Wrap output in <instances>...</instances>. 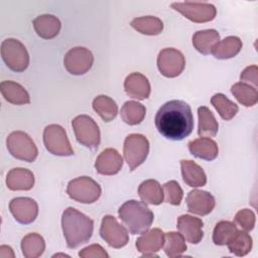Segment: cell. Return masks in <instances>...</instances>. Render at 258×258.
Returning <instances> with one entry per match:
<instances>
[{"mask_svg":"<svg viewBox=\"0 0 258 258\" xmlns=\"http://www.w3.org/2000/svg\"><path fill=\"white\" fill-rule=\"evenodd\" d=\"M157 131L169 140H182L194 129L190 106L181 100H171L163 104L155 115Z\"/></svg>","mask_w":258,"mask_h":258,"instance_id":"6da1fadb","label":"cell"},{"mask_svg":"<svg viewBox=\"0 0 258 258\" xmlns=\"http://www.w3.org/2000/svg\"><path fill=\"white\" fill-rule=\"evenodd\" d=\"M61 228L68 247L74 249L91 239L94 231V222L75 208L69 207L62 213Z\"/></svg>","mask_w":258,"mask_h":258,"instance_id":"7a4b0ae2","label":"cell"},{"mask_svg":"<svg viewBox=\"0 0 258 258\" xmlns=\"http://www.w3.org/2000/svg\"><path fill=\"white\" fill-rule=\"evenodd\" d=\"M123 224L132 235L147 232L153 222V213L143 202L130 200L125 202L118 210Z\"/></svg>","mask_w":258,"mask_h":258,"instance_id":"3957f363","label":"cell"},{"mask_svg":"<svg viewBox=\"0 0 258 258\" xmlns=\"http://www.w3.org/2000/svg\"><path fill=\"white\" fill-rule=\"evenodd\" d=\"M1 56L5 64L13 72H24L29 64V55L25 46L15 38H7L1 43Z\"/></svg>","mask_w":258,"mask_h":258,"instance_id":"277c9868","label":"cell"},{"mask_svg":"<svg viewBox=\"0 0 258 258\" xmlns=\"http://www.w3.org/2000/svg\"><path fill=\"white\" fill-rule=\"evenodd\" d=\"M102 189L97 181L89 176H80L71 180L67 187L68 196L82 204H93L99 200Z\"/></svg>","mask_w":258,"mask_h":258,"instance_id":"5b68a950","label":"cell"},{"mask_svg":"<svg viewBox=\"0 0 258 258\" xmlns=\"http://www.w3.org/2000/svg\"><path fill=\"white\" fill-rule=\"evenodd\" d=\"M9 153L20 160L32 162L36 159L38 150L28 134L23 131L11 132L6 140Z\"/></svg>","mask_w":258,"mask_h":258,"instance_id":"8992f818","label":"cell"},{"mask_svg":"<svg viewBox=\"0 0 258 258\" xmlns=\"http://www.w3.org/2000/svg\"><path fill=\"white\" fill-rule=\"evenodd\" d=\"M149 152V142L142 134H129L124 141L123 153L130 170L141 165Z\"/></svg>","mask_w":258,"mask_h":258,"instance_id":"52a82bcc","label":"cell"},{"mask_svg":"<svg viewBox=\"0 0 258 258\" xmlns=\"http://www.w3.org/2000/svg\"><path fill=\"white\" fill-rule=\"evenodd\" d=\"M72 126L79 143L90 149L98 148L101 134L93 118L88 115H79L72 121Z\"/></svg>","mask_w":258,"mask_h":258,"instance_id":"ba28073f","label":"cell"},{"mask_svg":"<svg viewBox=\"0 0 258 258\" xmlns=\"http://www.w3.org/2000/svg\"><path fill=\"white\" fill-rule=\"evenodd\" d=\"M43 143L46 150L53 155L71 156L74 154L66 130L60 125L50 124L44 128Z\"/></svg>","mask_w":258,"mask_h":258,"instance_id":"9c48e42d","label":"cell"},{"mask_svg":"<svg viewBox=\"0 0 258 258\" xmlns=\"http://www.w3.org/2000/svg\"><path fill=\"white\" fill-rule=\"evenodd\" d=\"M171 7L192 22L212 21L217 14L216 7L207 2H174Z\"/></svg>","mask_w":258,"mask_h":258,"instance_id":"30bf717a","label":"cell"},{"mask_svg":"<svg viewBox=\"0 0 258 258\" xmlns=\"http://www.w3.org/2000/svg\"><path fill=\"white\" fill-rule=\"evenodd\" d=\"M100 235L110 247L119 249L127 245L129 241L128 231L120 225L115 217L107 215L102 219Z\"/></svg>","mask_w":258,"mask_h":258,"instance_id":"8fae6325","label":"cell"},{"mask_svg":"<svg viewBox=\"0 0 258 258\" xmlns=\"http://www.w3.org/2000/svg\"><path fill=\"white\" fill-rule=\"evenodd\" d=\"M185 67L183 54L172 47L163 48L157 56V68L160 74L166 78L179 76Z\"/></svg>","mask_w":258,"mask_h":258,"instance_id":"7c38bea8","label":"cell"},{"mask_svg":"<svg viewBox=\"0 0 258 258\" xmlns=\"http://www.w3.org/2000/svg\"><path fill=\"white\" fill-rule=\"evenodd\" d=\"M93 62V53L91 50L83 46L71 48L63 58L64 68L70 74L75 76H81L89 72Z\"/></svg>","mask_w":258,"mask_h":258,"instance_id":"4fadbf2b","label":"cell"},{"mask_svg":"<svg viewBox=\"0 0 258 258\" xmlns=\"http://www.w3.org/2000/svg\"><path fill=\"white\" fill-rule=\"evenodd\" d=\"M9 210L14 219L20 224L32 223L38 215V205L30 198H14L9 204Z\"/></svg>","mask_w":258,"mask_h":258,"instance_id":"5bb4252c","label":"cell"},{"mask_svg":"<svg viewBox=\"0 0 258 258\" xmlns=\"http://www.w3.org/2000/svg\"><path fill=\"white\" fill-rule=\"evenodd\" d=\"M185 202L188 212L199 216H206L210 214L216 205L214 196L201 189L190 190L186 196Z\"/></svg>","mask_w":258,"mask_h":258,"instance_id":"9a60e30c","label":"cell"},{"mask_svg":"<svg viewBox=\"0 0 258 258\" xmlns=\"http://www.w3.org/2000/svg\"><path fill=\"white\" fill-rule=\"evenodd\" d=\"M123 165L121 154L114 148H106L96 159L95 168L103 175H113L118 173Z\"/></svg>","mask_w":258,"mask_h":258,"instance_id":"2e32d148","label":"cell"},{"mask_svg":"<svg viewBox=\"0 0 258 258\" xmlns=\"http://www.w3.org/2000/svg\"><path fill=\"white\" fill-rule=\"evenodd\" d=\"M164 239V233L160 229L154 228L136 240V248L145 257L157 256L155 253L163 247Z\"/></svg>","mask_w":258,"mask_h":258,"instance_id":"e0dca14e","label":"cell"},{"mask_svg":"<svg viewBox=\"0 0 258 258\" xmlns=\"http://www.w3.org/2000/svg\"><path fill=\"white\" fill-rule=\"evenodd\" d=\"M203 226L204 223L201 219L189 215H182L177 219L176 227L185 241L191 244H199L204 237Z\"/></svg>","mask_w":258,"mask_h":258,"instance_id":"ac0fdd59","label":"cell"},{"mask_svg":"<svg viewBox=\"0 0 258 258\" xmlns=\"http://www.w3.org/2000/svg\"><path fill=\"white\" fill-rule=\"evenodd\" d=\"M124 89L126 94L137 100H145L150 95V84L148 79L140 73H132L125 79Z\"/></svg>","mask_w":258,"mask_h":258,"instance_id":"d6986e66","label":"cell"},{"mask_svg":"<svg viewBox=\"0 0 258 258\" xmlns=\"http://www.w3.org/2000/svg\"><path fill=\"white\" fill-rule=\"evenodd\" d=\"M6 185L11 190H29L34 185V175L29 169L13 168L7 173Z\"/></svg>","mask_w":258,"mask_h":258,"instance_id":"ffe728a7","label":"cell"},{"mask_svg":"<svg viewBox=\"0 0 258 258\" xmlns=\"http://www.w3.org/2000/svg\"><path fill=\"white\" fill-rule=\"evenodd\" d=\"M189 152L201 159L205 160H214L219 154V148L213 139L209 137H201L194 139L188 142Z\"/></svg>","mask_w":258,"mask_h":258,"instance_id":"44dd1931","label":"cell"},{"mask_svg":"<svg viewBox=\"0 0 258 258\" xmlns=\"http://www.w3.org/2000/svg\"><path fill=\"white\" fill-rule=\"evenodd\" d=\"M32 23L37 35L44 39H51L55 37L61 27L59 19L51 14L39 15Z\"/></svg>","mask_w":258,"mask_h":258,"instance_id":"7402d4cb","label":"cell"},{"mask_svg":"<svg viewBox=\"0 0 258 258\" xmlns=\"http://www.w3.org/2000/svg\"><path fill=\"white\" fill-rule=\"evenodd\" d=\"M181 175L183 181L191 187L204 186L207 182V176L204 169L192 160H180Z\"/></svg>","mask_w":258,"mask_h":258,"instance_id":"603a6c76","label":"cell"},{"mask_svg":"<svg viewBox=\"0 0 258 258\" xmlns=\"http://www.w3.org/2000/svg\"><path fill=\"white\" fill-rule=\"evenodd\" d=\"M1 94L4 99L14 105H25L30 103L27 91L18 83L13 81H3L0 84Z\"/></svg>","mask_w":258,"mask_h":258,"instance_id":"cb8c5ba5","label":"cell"},{"mask_svg":"<svg viewBox=\"0 0 258 258\" xmlns=\"http://www.w3.org/2000/svg\"><path fill=\"white\" fill-rule=\"evenodd\" d=\"M138 195L143 203L158 206L164 200L163 189L159 182L155 179H147L140 183Z\"/></svg>","mask_w":258,"mask_h":258,"instance_id":"d4e9b609","label":"cell"},{"mask_svg":"<svg viewBox=\"0 0 258 258\" xmlns=\"http://www.w3.org/2000/svg\"><path fill=\"white\" fill-rule=\"evenodd\" d=\"M242 48V41L237 36H228L219 40L212 48L211 53L218 59H228L237 55Z\"/></svg>","mask_w":258,"mask_h":258,"instance_id":"484cf974","label":"cell"},{"mask_svg":"<svg viewBox=\"0 0 258 258\" xmlns=\"http://www.w3.org/2000/svg\"><path fill=\"white\" fill-rule=\"evenodd\" d=\"M199 127L198 134L201 137H214L218 133L219 124L208 107L202 106L198 109Z\"/></svg>","mask_w":258,"mask_h":258,"instance_id":"4316f807","label":"cell"},{"mask_svg":"<svg viewBox=\"0 0 258 258\" xmlns=\"http://www.w3.org/2000/svg\"><path fill=\"white\" fill-rule=\"evenodd\" d=\"M220 40V34L215 29L197 31L192 35L194 47L203 54H210L213 46Z\"/></svg>","mask_w":258,"mask_h":258,"instance_id":"83f0119b","label":"cell"},{"mask_svg":"<svg viewBox=\"0 0 258 258\" xmlns=\"http://www.w3.org/2000/svg\"><path fill=\"white\" fill-rule=\"evenodd\" d=\"M21 250L24 257L37 258L43 254L45 250V242L39 234L30 233L22 239Z\"/></svg>","mask_w":258,"mask_h":258,"instance_id":"f1b7e54d","label":"cell"},{"mask_svg":"<svg viewBox=\"0 0 258 258\" xmlns=\"http://www.w3.org/2000/svg\"><path fill=\"white\" fill-rule=\"evenodd\" d=\"M93 109L105 122H110L115 119L118 113L116 102L105 95H100L93 100Z\"/></svg>","mask_w":258,"mask_h":258,"instance_id":"f546056e","label":"cell"},{"mask_svg":"<svg viewBox=\"0 0 258 258\" xmlns=\"http://www.w3.org/2000/svg\"><path fill=\"white\" fill-rule=\"evenodd\" d=\"M130 24L135 30L145 35H157L163 30V22L155 16L134 18Z\"/></svg>","mask_w":258,"mask_h":258,"instance_id":"4dcf8cb0","label":"cell"},{"mask_svg":"<svg viewBox=\"0 0 258 258\" xmlns=\"http://www.w3.org/2000/svg\"><path fill=\"white\" fill-rule=\"evenodd\" d=\"M231 93L237 101L245 107H252L258 102L257 89L248 84L242 82L234 84L231 87Z\"/></svg>","mask_w":258,"mask_h":258,"instance_id":"1f68e13d","label":"cell"},{"mask_svg":"<svg viewBox=\"0 0 258 258\" xmlns=\"http://www.w3.org/2000/svg\"><path fill=\"white\" fill-rule=\"evenodd\" d=\"M146 114L145 107L135 101H127L121 108V118L128 125L140 124Z\"/></svg>","mask_w":258,"mask_h":258,"instance_id":"d6a6232c","label":"cell"},{"mask_svg":"<svg viewBox=\"0 0 258 258\" xmlns=\"http://www.w3.org/2000/svg\"><path fill=\"white\" fill-rule=\"evenodd\" d=\"M252 238L246 231H237L227 246L230 253L242 257L247 255L252 249Z\"/></svg>","mask_w":258,"mask_h":258,"instance_id":"836d02e7","label":"cell"},{"mask_svg":"<svg viewBox=\"0 0 258 258\" xmlns=\"http://www.w3.org/2000/svg\"><path fill=\"white\" fill-rule=\"evenodd\" d=\"M211 103L218 111L221 118L226 121L234 118L239 110L238 106L234 102L229 100L224 94H215L211 99Z\"/></svg>","mask_w":258,"mask_h":258,"instance_id":"e575fe53","label":"cell"},{"mask_svg":"<svg viewBox=\"0 0 258 258\" xmlns=\"http://www.w3.org/2000/svg\"><path fill=\"white\" fill-rule=\"evenodd\" d=\"M164 244L163 249L166 256L172 258L180 256L183 252L186 251L187 247L184 241V238L180 233L176 232H168L164 234Z\"/></svg>","mask_w":258,"mask_h":258,"instance_id":"d590c367","label":"cell"},{"mask_svg":"<svg viewBox=\"0 0 258 258\" xmlns=\"http://www.w3.org/2000/svg\"><path fill=\"white\" fill-rule=\"evenodd\" d=\"M238 231L236 224L230 221L219 222L213 232V242L218 246L227 245Z\"/></svg>","mask_w":258,"mask_h":258,"instance_id":"8d00e7d4","label":"cell"},{"mask_svg":"<svg viewBox=\"0 0 258 258\" xmlns=\"http://www.w3.org/2000/svg\"><path fill=\"white\" fill-rule=\"evenodd\" d=\"M164 201L170 205L178 206L182 200L183 191L180 185L175 180H169L162 186Z\"/></svg>","mask_w":258,"mask_h":258,"instance_id":"74e56055","label":"cell"},{"mask_svg":"<svg viewBox=\"0 0 258 258\" xmlns=\"http://www.w3.org/2000/svg\"><path fill=\"white\" fill-rule=\"evenodd\" d=\"M234 221H235V224L240 226L244 231L249 232L254 229L256 218L252 210L243 209L236 214Z\"/></svg>","mask_w":258,"mask_h":258,"instance_id":"f35d334b","label":"cell"},{"mask_svg":"<svg viewBox=\"0 0 258 258\" xmlns=\"http://www.w3.org/2000/svg\"><path fill=\"white\" fill-rule=\"evenodd\" d=\"M80 257L84 258H108V253L99 244L90 245L79 252Z\"/></svg>","mask_w":258,"mask_h":258,"instance_id":"ab89813d","label":"cell"},{"mask_svg":"<svg viewBox=\"0 0 258 258\" xmlns=\"http://www.w3.org/2000/svg\"><path fill=\"white\" fill-rule=\"evenodd\" d=\"M240 80L242 83H248L253 85L254 88L258 85V68L257 66H250L247 67L241 74Z\"/></svg>","mask_w":258,"mask_h":258,"instance_id":"60d3db41","label":"cell"},{"mask_svg":"<svg viewBox=\"0 0 258 258\" xmlns=\"http://www.w3.org/2000/svg\"><path fill=\"white\" fill-rule=\"evenodd\" d=\"M0 256L2 258H7V257H14V253L11 247L6 246V245H2L0 247Z\"/></svg>","mask_w":258,"mask_h":258,"instance_id":"b9f144b4","label":"cell"}]
</instances>
